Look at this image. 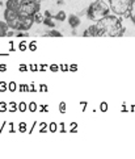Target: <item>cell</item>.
I'll return each mask as SVG.
<instances>
[{"mask_svg":"<svg viewBox=\"0 0 135 159\" xmlns=\"http://www.w3.org/2000/svg\"><path fill=\"white\" fill-rule=\"evenodd\" d=\"M4 20L7 21V24L12 30L16 32H26L34 25V16H22L16 11L4 9Z\"/></svg>","mask_w":135,"mask_h":159,"instance_id":"obj_1","label":"cell"},{"mask_svg":"<svg viewBox=\"0 0 135 159\" xmlns=\"http://www.w3.org/2000/svg\"><path fill=\"white\" fill-rule=\"evenodd\" d=\"M60 111H62V112H64V103H62V104H60Z\"/></svg>","mask_w":135,"mask_h":159,"instance_id":"obj_16","label":"cell"},{"mask_svg":"<svg viewBox=\"0 0 135 159\" xmlns=\"http://www.w3.org/2000/svg\"><path fill=\"white\" fill-rule=\"evenodd\" d=\"M83 34H84V37H104V32L97 22H94L93 25L88 26L87 29L84 30Z\"/></svg>","mask_w":135,"mask_h":159,"instance_id":"obj_6","label":"cell"},{"mask_svg":"<svg viewBox=\"0 0 135 159\" xmlns=\"http://www.w3.org/2000/svg\"><path fill=\"white\" fill-rule=\"evenodd\" d=\"M67 21H68V24L71 25L72 29H75V28H77V26H80V24H81L80 17H79L77 15H74V13L67 16Z\"/></svg>","mask_w":135,"mask_h":159,"instance_id":"obj_7","label":"cell"},{"mask_svg":"<svg viewBox=\"0 0 135 159\" xmlns=\"http://www.w3.org/2000/svg\"><path fill=\"white\" fill-rule=\"evenodd\" d=\"M105 108H106V104H105V103H102V104H101V111H106Z\"/></svg>","mask_w":135,"mask_h":159,"instance_id":"obj_15","label":"cell"},{"mask_svg":"<svg viewBox=\"0 0 135 159\" xmlns=\"http://www.w3.org/2000/svg\"><path fill=\"white\" fill-rule=\"evenodd\" d=\"M46 34L50 36V37H62V33L58 32V30H49Z\"/></svg>","mask_w":135,"mask_h":159,"instance_id":"obj_12","label":"cell"},{"mask_svg":"<svg viewBox=\"0 0 135 159\" xmlns=\"http://www.w3.org/2000/svg\"><path fill=\"white\" fill-rule=\"evenodd\" d=\"M30 108H32V109H30V111H36V108H37V105H36V104H30Z\"/></svg>","mask_w":135,"mask_h":159,"instance_id":"obj_14","label":"cell"},{"mask_svg":"<svg viewBox=\"0 0 135 159\" xmlns=\"http://www.w3.org/2000/svg\"><path fill=\"white\" fill-rule=\"evenodd\" d=\"M128 17L131 19V21L135 24V0H133V4H131V8L128 11Z\"/></svg>","mask_w":135,"mask_h":159,"instance_id":"obj_10","label":"cell"},{"mask_svg":"<svg viewBox=\"0 0 135 159\" xmlns=\"http://www.w3.org/2000/svg\"><path fill=\"white\" fill-rule=\"evenodd\" d=\"M5 8L19 12L22 16H36L41 9L39 0H7Z\"/></svg>","mask_w":135,"mask_h":159,"instance_id":"obj_3","label":"cell"},{"mask_svg":"<svg viewBox=\"0 0 135 159\" xmlns=\"http://www.w3.org/2000/svg\"><path fill=\"white\" fill-rule=\"evenodd\" d=\"M9 25L7 24V21H0V37H4V36H8V32H9Z\"/></svg>","mask_w":135,"mask_h":159,"instance_id":"obj_8","label":"cell"},{"mask_svg":"<svg viewBox=\"0 0 135 159\" xmlns=\"http://www.w3.org/2000/svg\"><path fill=\"white\" fill-rule=\"evenodd\" d=\"M43 24L47 25L50 28H54V22H53V17H45L43 19Z\"/></svg>","mask_w":135,"mask_h":159,"instance_id":"obj_11","label":"cell"},{"mask_svg":"<svg viewBox=\"0 0 135 159\" xmlns=\"http://www.w3.org/2000/svg\"><path fill=\"white\" fill-rule=\"evenodd\" d=\"M97 24L101 26V29L104 32V37L109 36V37H121L125 34L126 28L123 26V22L121 16L117 15H108L104 19H101L96 21Z\"/></svg>","mask_w":135,"mask_h":159,"instance_id":"obj_2","label":"cell"},{"mask_svg":"<svg viewBox=\"0 0 135 159\" xmlns=\"http://www.w3.org/2000/svg\"><path fill=\"white\" fill-rule=\"evenodd\" d=\"M26 109V105L25 104H20V111H25Z\"/></svg>","mask_w":135,"mask_h":159,"instance_id":"obj_13","label":"cell"},{"mask_svg":"<svg viewBox=\"0 0 135 159\" xmlns=\"http://www.w3.org/2000/svg\"><path fill=\"white\" fill-rule=\"evenodd\" d=\"M133 0H109V5L111 12L117 16H127L131 8Z\"/></svg>","mask_w":135,"mask_h":159,"instance_id":"obj_5","label":"cell"},{"mask_svg":"<svg viewBox=\"0 0 135 159\" xmlns=\"http://www.w3.org/2000/svg\"><path fill=\"white\" fill-rule=\"evenodd\" d=\"M110 5L105 0H94L87 8V17L91 21H98L105 16L110 15Z\"/></svg>","mask_w":135,"mask_h":159,"instance_id":"obj_4","label":"cell"},{"mask_svg":"<svg viewBox=\"0 0 135 159\" xmlns=\"http://www.w3.org/2000/svg\"><path fill=\"white\" fill-rule=\"evenodd\" d=\"M54 19L62 22V21H64V20L67 19V15H66V12H64V11H59V12H58L57 15L54 16Z\"/></svg>","mask_w":135,"mask_h":159,"instance_id":"obj_9","label":"cell"}]
</instances>
